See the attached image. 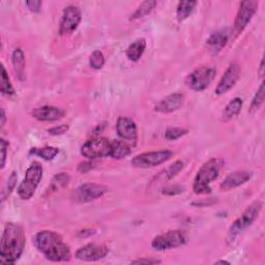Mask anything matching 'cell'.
<instances>
[{"label": "cell", "instance_id": "6da1fadb", "mask_svg": "<svg viewBox=\"0 0 265 265\" xmlns=\"http://www.w3.org/2000/svg\"><path fill=\"white\" fill-rule=\"evenodd\" d=\"M26 243L23 228L15 223H8L0 241V262L4 264L15 263L23 254Z\"/></svg>", "mask_w": 265, "mask_h": 265}, {"label": "cell", "instance_id": "7a4b0ae2", "mask_svg": "<svg viewBox=\"0 0 265 265\" xmlns=\"http://www.w3.org/2000/svg\"><path fill=\"white\" fill-rule=\"evenodd\" d=\"M35 245L45 257L54 262H65L71 259L70 247L63 242L61 235L54 231H41L35 236Z\"/></svg>", "mask_w": 265, "mask_h": 265}, {"label": "cell", "instance_id": "3957f363", "mask_svg": "<svg viewBox=\"0 0 265 265\" xmlns=\"http://www.w3.org/2000/svg\"><path fill=\"white\" fill-rule=\"evenodd\" d=\"M222 162L219 159H211L199 169L193 184V190L197 195H207L212 193L211 183L216 180L220 174Z\"/></svg>", "mask_w": 265, "mask_h": 265}, {"label": "cell", "instance_id": "277c9868", "mask_svg": "<svg viewBox=\"0 0 265 265\" xmlns=\"http://www.w3.org/2000/svg\"><path fill=\"white\" fill-rule=\"evenodd\" d=\"M262 207H263V204L261 201H255L247 207L243 214L238 219H236L234 223L231 225L227 235L228 243H232L241 232L248 229L258 219L262 211Z\"/></svg>", "mask_w": 265, "mask_h": 265}, {"label": "cell", "instance_id": "5b68a950", "mask_svg": "<svg viewBox=\"0 0 265 265\" xmlns=\"http://www.w3.org/2000/svg\"><path fill=\"white\" fill-rule=\"evenodd\" d=\"M43 178V167L40 163L33 162L27 169L23 181L20 183L17 193L22 200H29L34 195Z\"/></svg>", "mask_w": 265, "mask_h": 265}, {"label": "cell", "instance_id": "8992f818", "mask_svg": "<svg viewBox=\"0 0 265 265\" xmlns=\"http://www.w3.org/2000/svg\"><path fill=\"white\" fill-rule=\"evenodd\" d=\"M217 75V70L212 66H202L191 73L185 83L187 87L194 91H203L214 81Z\"/></svg>", "mask_w": 265, "mask_h": 265}, {"label": "cell", "instance_id": "52a82bcc", "mask_svg": "<svg viewBox=\"0 0 265 265\" xmlns=\"http://www.w3.org/2000/svg\"><path fill=\"white\" fill-rule=\"evenodd\" d=\"M187 242V235L182 230H170L156 236L152 247L157 251H166L184 245Z\"/></svg>", "mask_w": 265, "mask_h": 265}, {"label": "cell", "instance_id": "ba28073f", "mask_svg": "<svg viewBox=\"0 0 265 265\" xmlns=\"http://www.w3.org/2000/svg\"><path fill=\"white\" fill-rule=\"evenodd\" d=\"M111 140L104 137H97L88 140L81 147V155L88 160L110 157Z\"/></svg>", "mask_w": 265, "mask_h": 265}, {"label": "cell", "instance_id": "9c48e42d", "mask_svg": "<svg viewBox=\"0 0 265 265\" xmlns=\"http://www.w3.org/2000/svg\"><path fill=\"white\" fill-rule=\"evenodd\" d=\"M108 192V187L98 183H85L76 188L72 194L73 201L76 203H88L97 200Z\"/></svg>", "mask_w": 265, "mask_h": 265}, {"label": "cell", "instance_id": "30bf717a", "mask_svg": "<svg viewBox=\"0 0 265 265\" xmlns=\"http://www.w3.org/2000/svg\"><path fill=\"white\" fill-rule=\"evenodd\" d=\"M172 155L173 154L170 150L144 153L136 156L134 159H132L131 165L136 168H142V169L156 167L167 162L172 157Z\"/></svg>", "mask_w": 265, "mask_h": 265}, {"label": "cell", "instance_id": "8fae6325", "mask_svg": "<svg viewBox=\"0 0 265 265\" xmlns=\"http://www.w3.org/2000/svg\"><path fill=\"white\" fill-rule=\"evenodd\" d=\"M258 6L259 3L255 2V0H247V2H242L240 4L234 21L233 32L236 35L240 34L249 25L258 10Z\"/></svg>", "mask_w": 265, "mask_h": 265}, {"label": "cell", "instance_id": "7c38bea8", "mask_svg": "<svg viewBox=\"0 0 265 265\" xmlns=\"http://www.w3.org/2000/svg\"><path fill=\"white\" fill-rule=\"evenodd\" d=\"M82 19L81 11L76 6L66 7L63 11L60 21L59 32L61 35H69L73 33L79 26Z\"/></svg>", "mask_w": 265, "mask_h": 265}, {"label": "cell", "instance_id": "4fadbf2b", "mask_svg": "<svg viewBox=\"0 0 265 265\" xmlns=\"http://www.w3.org/2000/svg\"><path fill=\"white\" fill-rule=\"evenodd\" d=\"M118 136L125 142L136 145L138 140V129L134 120L128 117H119L116 122Z\"/></svg>", "mask_w": 265, "mask_h": 265}, {"label": "cell", "instance_id": "5bb4252c", "mask_svg": "<svg viewBox=\"0 0 265 265\" xmlns=\"http://www.w3.org/2000/svg\"><path fill=\"white\" fill-rule=\"evenodd\" d=\"M109 253V249L104 244L88 243L81 247L76 252V258L82 261H99L104 259Z\"/></svg>", "mask_w": 265, "mask_h": 265}, {"label": "cell", "instance_id": "9a60e30c", "mask_svg": "<svg viewBox=\"0 0 265 265\" xmlns=\"http://www.w3.org/2000/svg\"><path fill=\"white\" fill-rule=\"evenodd\" d=\"M239 75H240V68L239 65L236 62H232L228 69L226 70L224 76L222 77L221 81L219 82L217 88H216V93L218 96L224 94L226 92H228L229 90H231L234 85L236 84V82L239 79Z\"/></svg>", "mask_w": 265, "mask_h": 265}, {"label": "cell", "instance_id": "2e32d148", "mask_svg": "<svg viewBox=\"0 0 265 265\" xmlns=\"http://www.w3.org/2000/svg\"><path fill=\"white\" fill-rule=\"evenodd\" d=\"M230 32L227 29H220L212 33L206 40V49L212 55H218L227 45Z\"/></svg>", "mask_w": 265, "mask_h": 265}, {"label": "cell", "instance_id": "e0dca14e", "mask_svg": "<svg viewBox=\"0 0 265 265\" xmlns=\"http://www.w3.org/2000/svg\"><path fill=\"white\" fill-rule=\"evenodd\" d=\"M252 177V173L245 170L234 171L226 176V178L221 182L220 188L222 191H230L238 187L245 182H248Z\"/></svg>", "mask_w": 265, "mask_h": 265}, {"label": "cell", "instance_id": "ac0fdd59", "mask_svg": "<svg viewBox=\"0 0 265 265\" xmlns=\"http://www.w3.org/2000/svg\"><path fill=\"white\" fill-rule=\"evenodd\" d=\"M184 103V96L181 93H172L163 99L155 108L157 112L168 114L177 111Z\"/></svg>", "mask_w": 265, "mask_h": 265}, {"label": "cell", "instance_id": "d6986e66", "mask_svg": "<svg viewBox=\"0 0 265 265\" xmlns=\"http://www.w3.org/2000/svg\"><path fill=\"white\" fill-rule=\"evenodd\" d=\"M31 114L39 121H57L64 116V111L54 106H43L34 109Z\"/></svg>", "mask_w": 265, "mask_h": 265}, {"label": "cell", "instance_id": "ffe728a7", "mask_svg": "<svg viewBox=\"0 0 265 265\" xmlns=\"http://www.w3.org/2000/svg\"><path fill=\"white\" fill-rule=\"evenodd\" d=\"M12 62L14 66V71L20 81L25 80V55L22 51V49L17 48L14 50L12 54Z\"/></svg>", "mask_w": 265, "mask_h": 265}, {"label": "cell", "instance_id": "44dd1931", "mask_svg": "<svg viewBox=\"0 0 265 265\" xmlns=\"http://www.w3.org/2000/svg\"><path fill=\"white\" fill-rule=\"evenodd\" d=\"M146 49V41L144 39H138L132 42L126 49V56L130 61H138L144 54Z\"/></svg>", "mask_w": 265, "mask_h": 265}, {"label": "cell", "instance_id": "7402d4cb", "mask_svg": "<svg viewBox=\"0 0 265 265\" xmlns=\"http://www.w3.org/2000/svg\"><path fill=\"white\" fill-rule=\"evenodd\" d=\"M242 105H243V102L240 98H234L232 101H230L223 111V114H222L223 120L229 121L232 118L236 117L240 113L242 109Z\"/></svg>", "mask_w": 265, "mask_h": 265}, {"label": "cell", "instance_id": "603a6c76", "mask_svg": "<svg viewBox=\"0 0 265 265\" xmlns=\"http://www.w3.org/2000/svg\"><path fill=\"white\" fill-rule=\"evenodd\" d=\"M129 155H130V148L126 143L118 140H111L110 158L114 160H121L126 158Z\"/></svg>", "mask_w": 265, "mask_h": 265}, {"label": "cell", "instance_id": "cb8c5ba5", "mask_svg": "<svg viewBox=\"0 0 265 265\" xmlns=\"http://www.w3.org/2000/svg\"><path fill=\"white\" fill-rule=\"evenodd\" d=\"M197 2H180L176 9V17L179 22L187 19L194 12Z\"/></svg>", "mask_w": 265, "mask_h": 265}, {"label": "cell", "instance_id": "d4e9b609", "mask_svg": "<svg viewBox=\"0 0 265 265\" xmlns=\"http://www.w3.org/2000/svg\"><path fill=\"white\" fill-rule=\"evenodd\" d=\"M157 6V2H152V0H148V2H144L142 3L138 9L131 14L129 20L134 21V20H138L141 18H144L145 16L149 15L156 8Z\"/></svg>", "mask_w": 265, "mask_h": 265}, {"label": "cell", "instance_id": "484cf974", "mask_svg": "<svg viewBox=\"0 0 265 265\" xmlns=\"http://www.w3.org/2000/svg\"><path fill=\"white\" fill-rule=\"evenodd\" d=\"M71 180V177L69 175V173H65V172H61V173H58L56 174L50 185H49V192H56V191H59L61 188H63L64 186H66L69 184Z\"/></svg>", "mask_w": 265, "mask_h": 265}, {"label": "cell", "instance_id": "4316f807", "mask_svg": "<svg viewBox=\"0 0 265 265\" xmlns=\"http://www.w3.org/2000/svg\"><path fill=\"white\" fill-rule=\"evenodd\" d=\"M59 153V149L57 147H52V146H47L43 148H32L30 150L31 155L39 156L45 161H52Z\"/></svg>", "mask_w": 265, "mask_h": 265}, {"label": "cell", "instance_id": "83f0119b", "mask_svg": "<svg viewBox=\"0 0 265 265\" xmlns=\"http://www.w3.org/2000/svg\"><path fill=\"white\" fill-rule=\"evenodd\" d=\"M0 90H2L4 94H8V96H12L15 93L13 84L4 65L2 66V87H0Z\"/></svg>", "mask_w": 265, "mask_h": 265}, {"label": "cell", "instance_id": "f1b7e54d", "mask_svg": "<svg viewBox=\"0 0 265 265\" xmlns=\"http://www.w3.org/2000/svg\"><path fill=\"white\" fill-rule=\"evenodd\" d=\"M264 91H265L264 90V82H262L259 89L257 90L252 103H251L250 113L256 112L262 106V104L264 103Z\"/></svg>", "mask_w": 265, "mask_h": 265}, {"label": "cell", "instance_id": "f546056e", "mask_svg": "<svg viewBox=\"0 0 265 265\" xmlns=\"http://www.w3.org/2000/svg\"><path fill=\"white\" fill-rule=\"evenodd\" d=\"M17 180H18V176H17V172L16 171H13L12 174L10 175L7 183H6V186L3 191V194H2V198H3V201L6 200V199L12 194V192L15 190L16 187V184H17Z\"/></svg>", "mask_w": 265, "mask_h": 265}, {"label": "cell", "instance_id": "4dcf8cb0", "mask_svg": "<svg viewBox=\"0 0 265 265\" xmlns=\"http://www.w3.org/2000/svg\"><path fill=\"white\" fill-rule=\"evenodd\" d=\"M89 64L93 70H101L105 64L104 54L100 50L93 51L89 58Z\"/></svg>", "mask_w": 265, "mask_h": 265}, {"label": "cell", "instance_id": "1f68e13d", "mask_svg": "<svg viewBox=\"0 0 265 265\" xmlns=\"http://www.w3.org/2000/svg\"><path fill=\"white\" fill-rule=\"evenodd\" d=\"M188 130L182 127H170L165 132V138L169 141H175L181 138L182 136L186 135Z\"/></svg>", "mask_w": 265, "mask_h": 265}, {"label": "cell", "instance_id": "d6a6232c", "mask_svg": "<svg viewBox=\"0 0 265 265\" xmlns=\"http://www.w3.org/2000/svg\"><path fill=\"white\" fill-rule=\"evenodd\" d=\"M183 162L181 161H176L175 163H173L169 168H167L165 171H164V180H170L172 179L174 176H176L182 169H183Z\"/></svg>", "mask_w": 265, "mask_h": 265}, {"label": "cell", "instance_id": "836d02e7", "mask_svg": "<svg viewBox=\"0 0 265 265\" xmlns=\"http://www.w3.org/2000/svg\"><path fill=\"white\" fill-rule=\"evenodd\" d=\"M183 192H184V187L181 185H177V184L166 186L162 190V194L167 195V196H175V195H179Z\"/></svg>", "mask_w": 265, "mask_h": 265}, {"label": "cell", "instance_id": "e575fe53", "mask_svg": "<svg viewBox=\"0 0 265 265\" xmlns=\"http://www.w3.org/2000/svg\"><path fill=\"white\" fill-rule=\"evenodd\" d=\"M69 128L70 127H69L68 124H61V125L49 128L48 132H49L50 135H53V136H60V135L65 134V132L69 130Z\"/></svg>", "mask_w": 265, "mask_h": 265}, {"label": "cell", "instance_id": "d590c367", "mask_svg": "<svg viewBox=\"0 0 265 265\" xmlns=\"http://www.w3.org/2000/svg\"><path fill=\"white\" fill-rule=\"evenodd\" d=\"M0 148H2V169H4L6 166L7 153L9 148V142L4 138H2V140H0Z\"/></svg>", "mask_w": 265, "mask_h": 265}, {"label": "cell", "instance_id": "8d00e7d4", "mask_svg": "<svg viewBox=\"0 0 265 265\" xmlns=\"http://www.w3.org/2000/svg\"><path fill=\"white\" fill-rule=\"evenodd\" d=\"M27 9L32 12V13H39L42 9V6H43V3L41 2V0H30V2H26L25 3Z\"/></svg>", "mask_w": 265, "mask_h": 265}, {"label": "cell", "instance_id": "74e56055", "mask_svg": "<svg viewBox=\"0 0 265 265\" xmlns=\"http://www.w3.org/2000/svg\"><path fill=\"white\" fill-rule=\"evenodd\" d=\"M93 167L92 162H82L78 165V171L81 173H86L89 170H91Z\"/></svg>", "mask_w": 265, "mask_h": 265}, {"label": "cell", "instance_id": "f35d334b", "mask_svg": "<svg viewBox=\"0 0 265 265\" xmlns=\"http://www.w3.org/2000/svg\"><path fill=\"white\" fill-rule=\"evenodd\" d=\"M131 264H158L161 263V260L158 259H137L132 260Z\"/></svg>", "mask_w": 265, "mask_h": 265}, {"label": "cell", "instance_id": "ab89813d", "mask_svg": "<svg viewBox=\"0 0 265 265\" xmlns=\"http://www.w3.org/2000/svg\"><path fill=\"white\" fill-rule=\"evenodd\" d=\"M2 121H0V124H2V127H4L6 125V122H7V116H6V112L4 109H2Z\"/></svg>", "mask_w": 265, "mask_h": 265}, {"label": "cell", "instance_id": "60d3db41", "mask_svg": "<svg viewBox=\"0 0 265 265\" xmlns=\"http://www.w3.org/2000/svg\"><path fill=\"white\" fill-rule=\"evenodd\" d=\"M259 74L260 76L262 77L264 75V60L262 59L261 60V63H260V69H259Z\"/></svg>", "mask_w": 265, "mask_h": 265}, {"label": "cell", "instance_id": "b9f144b4", "mask_svg": "<svg viewBox=\"0 0 265 265\" xmlns=\"http://www.w3.org/2000/svg\"><path fill=\"white\" fill-rule=\"evenodd\" d=\"M216 263H221V264H224V263H226V264H230V262H228V261H225V260H220V261H217Z\"/></svg>", "mask_w": 265, "mask_h": 265}]
</instances>
